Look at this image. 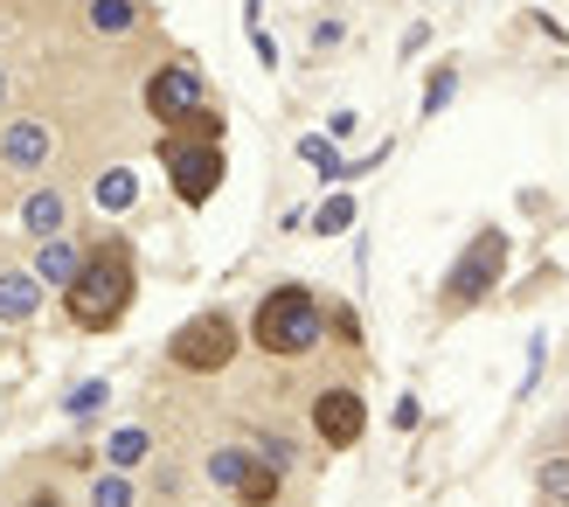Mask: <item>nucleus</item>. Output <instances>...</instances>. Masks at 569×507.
<instances>
[{
  "label": "nucleus",
  "instance_id": "f257e3e1",
  "mask_svg": "<svg viewBox=\"0 0 569 507\" xmlns=\"http://www.w3.org/2000/svg\"><path fill=\"white\" fill-rule=\"evenodd\" d=\"M139 299V271H132V243L111 237L104 250H83L77 278L63 286V306H70V327L83 334H111Z\"/></svg>",
  "mask_w": 569,
  "mask_h": 507
},
{
  "label": "nucleus",
  "instance_id": "f03ea898",
  "mask_svg": "<svg viewBox=\"0 0 569 507\" xmlns=\"http://www.w3.org/2000/svg\"><path fill=\"white\" fill-rule=\"evenodd\" d=\"M250 334H258V348L278 355V361H299L320 348V334H327V314H320V299H312L306 286H278L258 299V320H250Z\"/></svg>",
  "mask_w": 569,
  "mask_h": 507
},
{
  "label": "nucleus",
  "instance_id": "7ed1b4c3",
  "mask_svg": "<svg viewBox=\"0 0 569 507\" xmlns=\"http://www.w3.org/2000/svg\"><path fill=\"white\" fill-rule=\"evenodd\" d=\"M167 361H174L181 376H216V369H230L237 361V320L230 314H194L174 327V341H167Z\"/></svg>",
  "mask_w": 569,
  "mask_h": 507
},
{
  "label": "nucleus",
  "instance_id": "20e7f679",
  "mask_svg": "<svg viewBox=\"0 0 569 507\" xmlns=\"http://www.w3.org/2000/svg\"><path fill=\"white\" fill-rule=\"evenodd\" d=\"M507 250H515V243H507V230H479V237L459 250V265L445 271V306H451V314H466V306H479V299L500 286Z\"/></svg>",
  "mask_w": 569,
  "mask_h": 507
},
{
  "label": "nucleus",
  "instance_id": "39448f33",
  "mask_svg": "<svg viewBox=\"0 0 569 507\" xmlns=\"http://www.w3.org/2000/svg\"><path fill=\"white\" fill-rule=\"evenodd\" d=\"M160 160H167V181H174V195H181L188 209H209L216 202V188H222V147L167 132L160 139Z\"/></svg>",
  "mask_w": 569,
  "mask_h": 507
},
{
  "label": "nucleus",
  "instance_id": "423d86ee",
  "mask_svg": "<svg viewBox=\"0 0 569 507\" xmlns=\"http://www.w3.org/2000/svg\"><path fill=\"white\" fill-rule=\"evenodd\" d=\"M194 105H209V83H202V70H194L188 56H181V63H160L147 77V111H153L160 126H181Z\"/></svg>",
  "mask_w": 569,
  "mask_h": 507
},
{
  "label": "nucleus",
  "instance_id": "0eeeda50",
  "mask_svg": "<svg viewBox=\"0 0 569 507\" xmlns=\"http://www.w3.org/2000/svg\"><path fill=\"white\" fill-rule=\"evenodd\" d=\"M49 160H56L49 119H8L0 126V167H8V175H49Z\"/></svg>",
  "mask_w": 569,
  "mask_h": 507
},
{
  "label": "nucleus",
  "instance_id": "6e6552de",
  "mask_svg": "<svg viewBox=\"0 0 569 507\" xmlns=\"http://www.w3.org/2000/svg\"><path fill=\"white\" fill-rule=\"evenodd\" d=\"M312 431H320L333 453H348V445H361V431H368V404L355 389H320V397H312Z\"/></svg>",
  "mask_w": 569,
  "mask_h": 507
},
{
  "label": "nucleus",
  "instance_id": "1a4fd4ad",
  "mask_svg": "<svg viewBox=\"0 0 569 507\" xmlns=\"http://www.w3.org/2000/svg\"><path fill=\"white\" fill-rule=\"evenodd\" d=\"M21 230H28V237H63V230H70V195L56 188V181L28 188V195H21Z\"/></svg>",
  "mask_w": 569,
  "mask_h": 507
},
{
  "label": "nucleus",
  "instance_id": "9d476101",
  "mask_svg": "<svg viewBox=\"0 0 569 507\" xmlns=\"http://www.w3.org/2000/svg\"><path fill=\"white\" fill-rule=\"evenodd\" d=\"M77 265H83V250H77L70 230H63V237H42V243H36V265H28V271H36V286L63 292L70 278H77Z\"/></svg>",
  "mask_w": 569,
  "mask_h": 507
},
{
  "label": "nucleus",
  "instance_id": "9b49d317",
  "mask_svg": "<svg viewBox=\"0 0 569 507\" xmlns=\"http://www.w3.org/2000/svg\"><path fill=\"white\" fill-rule=\"evenodd\" d=\"M36 314H42L36 271H0V327H28Z\"/></svg>",
  "mask_w": 569,
  "mask_h": 507
},
{
  "label": "nucleus",
  "instance_id": "f8f14e48",
  "mask_svg": "<svg viewBox=\"0 0 569 507\" xmlns=\"http://www.w3.org/2000/svg\"><path fill=\"white\" fill-rule=\"evenodd\" d=\"M83 21H91L98 36L119 42V36H132V28H139V0H91V8H83Z\"/></svg>",
  "mask_w": 569,
  "mask_h": 507
},
{
  "label": "nucleus",
  "instance_id": "ddd939ff",
  "mask_svg": "<svg viewBox=\"0 0 569 507\" xmlns=\"http://www.w3.org/2000/svg\"><path fill=\"white\" fill-rule=\"evenodd\" d=\"M278 487H284V473H271L258 453H250L243 480H237V500H243V507H271V500H278Z\"/></svg>",
  "mask_w": 569,
  "mask_h": 507
},
{
  "label": "nucleus",
  "instance_id": "4468645a",
  "mask_svg": "<svg viewBox=\"0 0 569 507\" xmlns=\"http://www.w3.org/2000/svg\"><path fill=\"white\" fill-rule=\"evenodd\" d=\"M91 195H98V209H104V216H126V209L139 202V181L126 175V167H111V175H98Z\"/></svg>",
  "mask_w": 569,
  "mask_h": 507
},
{
  "label": "nucleus",
  "instance_id": "2eb2a0df",
  "mask_svg": "<svg viewBox=\"0 0 569 507\" xmlns=\"http://www.w3.org/2000/svg\"><path fill=\"white\" fill-rule=\"evenodd\" d=\"M153 453V438L139 431V425H126V431H111V445H104V459H111V473H132L139 459Z\"/></svg>",
  "mask_w": 569,
  "mask_h": 507
},
{
  "label": "nucleus",
  "instance_id": "dca6fc26",
  "mask_svg": "<svg viewBox=\"0 0 569 507\" xmlns=\"http://www.w3.org/2000/svg\"><path fill=\"white\" fill-rule=\"evenodd\" d=\"M243 466H250V453L243 445H222V453H209V487H222V494H237V480H243Z\"/></svg>",
  "mask_w": 569,
  "mask_h": 507
},
{
  "label": "nucleus",
  "instance_id": "f3484780",
  "mask_svg": "<svg viewBox=\"0 0 569 507\" xmlns=\"http://www.w3.org/2000/svg\"><path fill=\"white\" fill-rule=\"evenodd\" d=\"M312 230H320V237H348L355 230V195H327V202L312 209Z\"/></svg>",
  "mask_w": 569,
  "mask_h": 507
},
{
  "label": "nucleus",
  "instance_id": "a211bd4d",
  "mask_svg": "<svg viewBox=\"0 0 569 507\" xmlns=\"http://www.w3.org/2000/svg\"><path fill=\"white\" fill-rule=\"evenodd\" d=\"M104 404H111V382H98V376H91V382H77L70 397H63V417H77V425H83V417H98Z\"/></svg>",
  "mask_w": 569,
  "mask_h": 507
},
{
  "label": "nucleus",
  "instance_id": "6ab92c4d",
  "mask_svg": "<svg viewBox=\"0 0 569 507\" xmlns=\"http://www.w3.org/2000/svg\"><path fill=\"white\" fill-rule=\"evenodd\" d=\"M299 160H312L327 181H348V160H340V153H333V139H320V132H306V139H299Z\"/></svg>",
  "mask_w": 569,
  "mask_h": 507
},
{
  "label": "nucleus",
  "instance_id": "aec40b11",
  "mask_svg": "<svg viewBox=\"0 0 569 507\" xmlns=\"http://www.w3.org/2000/svg\"><path fill=\"white\" fill-rule=\"evenodd\" d=\"M91 507H132V480H126V473H98V480H91Z\"/></svg>",
  "mask_w": 569,
  "mask_h": 507
},
{
  "label": "nucleus",
  "instance_id": "412c9836",
  "mask_svg": "<svg viewBox=\"0 0 569 507\" xmlns=\"http://www.w3.org/2000/svg\"><path fill=\"white\" fill-rule=\"evenodd\" d=\"M451 98H459V70H431V83H423V111L438 119V111H445Z\"/></svg>",
  "mask_w": 569,
  "mask_h": 507
},
{
  "label": "nucleus",
  "instance_id": "4be33fe9",
  "mask_svg": "<svg viewBox=\"0 0 569 507\" xmlns=\"http://www.w3.org/2000/svg\"><path fill=\"white\" fill-rule=\"evenodd\" d=\"M542 494H549L556 507H569V453H556V459H542Z\"/></svg>",
  "mask_w": 569,
  "mask_h": 507
},
{
  "label": "nucleus",
  "instance_id": "5701e85b",
  "mask_svg": "<svg viewBox=\"0 0 569 507\" xmlns=\"http://www.w3.org/2000/svg\"><path fill=\"white\" fill-rule=\"evenodd\" d=\"M355 132H361L355 111H333V119H327V139H355Z\"/></svg>",
  "mask_w": 569,
  "mask_h": 507
},
{
  "label": "nucleus",
  "instance_id": "b1692460",
  "mask_svg": "<svg viewBox=\"0 0 569 507\" xmlns=\"http://www.w3.org/2000/svg\"><path fill=\"white\" fill-rule=\"evenodd\" d=\"M250 49H258V56H264V70H278V42L264 36V28H250Z\"/></svg>",
  "mask_w": 569,
  "mask_h": 507
},
{
  "label": "nucleus",
  "instance_id": "393cba45",
  "mask_svg": "<svg viewBox=\"0 0 569 507\" xmlns=\"http://www.w3.org/2000/svg\"><path fill=\"white\" fill-rule=\"evenodd\" d=\"M396 425H403V431H417V425H423V410H417V397H403V404H396Z\"/></svg>",
  "mask_w": 569,
  "mask_h": 507
},
{
  "label": "nucleus",
  "instance_id": "a878e982",
  "mask_svg": "<svg viewBox=\"0 0 569 507\" xmlns=\"http://www.w3.org/2000/svg\"><path fill=\"white\" fill-rule=\"evenodd\" d=\"M21 507H63V500H56V494H28Z\"/></svg>",
  "mask_w": 569,
  "mask_h": 507
},
{
  "label": "nucleus",
  "instance_id": "bb28decb",
  "mask_svg": "<svg viewBox=\"0 0 569 507\" xmlns=\"http://www.w3.org/2000/svg\"><path fill=\"white\" fill-rule=\"evenodd\" d=\"M0 105H8V70H0Z\"/></svg>",
  "mask_w": 569,
  "mask_h": 507
}]
</instances>
